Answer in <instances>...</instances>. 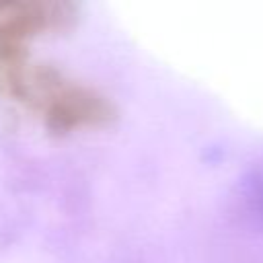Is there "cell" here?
<instances>
[{
  "mask_svg": "<svg viewBox=\"0 0 263 263\" xmlns=\"http://www.w3.org/2000/svg\"><path fill=\"white\" fill-rule=\"evenodd\" d=\"M4 84L53 132L101 127L113 115L111 103L99 90L45 64L29 62Z\"/></svg>",
  "mask_w": 263,
  "mask_h": 263,
  "instance_id": "obj_1",
  "label": "cell"
},
{
  "mask_svg": "<svg viewBox=\"0 0 263 263\" xmlns=\"http://www.w3.org/2000/svg\"><path fill=\"white\" fill-rule=\"evenodd\" d=\"M74 6L62 2H0V72L4 80L29 62L31 39L66 27Z\"/></svg>",
  "mask_w": 263,
  "mask_h": 263,
  "instance_id": "obj_2",
  "label": "cell"
},
{
  "mask_svg": "<svg viewBox=\"0 0 263 263\" xmlns=\"http://www.w3.org/2000/svg\"><path fill=\"white\" fill-rule=\"evenodd\" d=\"M247 205L263 218V160L247 175Z\"/></svg>",
  "mask_w": 263,
  "mask_h": 263,
  "instance_id": "obj_3",
  "label": "cell"
}]
</instances>
